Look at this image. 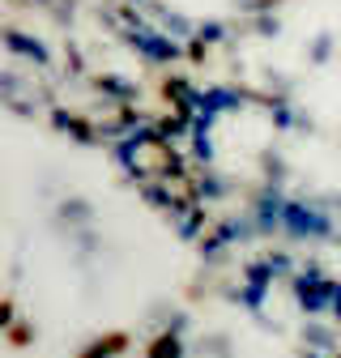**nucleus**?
Here are the masks:
<instances>
[{
  "instance_id": "nucleus-1",
  "label": "nucleus",
  "mask_w": 341,
  "mask_h": 358,
  "mask_svg": "<svg viewBox=\"0 0 341 358\" xmlns=\"http://www.w3.org/2000/svg\"><path fill=\"white\" fill-rule=\"evenodd\" d=\"M128 345H133V341H128V333H107V337H94L77 358H119Z\"/></svg>"
},
{
  "instance_id": "nucleus-2",
  "label": "nucleus",
  "mask_w": 341,
  "mask_h": 358,
  "mask_svg": "<svg viewBox=\"0 0 341 358\" xmlns=\"http://www.w3.org/2000/svg\"><path fill=\"white\" fill-rule=\"evenodd\" d=\"M145 358H184V341H180V333L162 329V333L145 345Z\"/></svg>"
},
{
  "instance_id": "nucleus-3",
  "label": "nucleus",
  "mask_w": 341,
  "mask_h": 358,
  "mask_svg": "<svg viewBox=\"0 0 341 358\" xmlns=\"http://www.w3.org/2000/svg\"><path fill=\"white\" fill-rule=\"evenodd\" d=\"M9 341H13V345H30V341H34V324H26V320H17V324L9 329Z\"/></svg>"
},
{
  "instance_id": "nucleus-4",
  "label": "nucleus",
  "mask_w": 341,
  "mask_h": 358,
  "mask_svg": "<svg viewBox=\"0 0 341 358\" xmlns=\"http://www.w3.org/2000/svg\"><path fill=\"white\" fill-rule=\"evenodd\" d=\"M17 320H13V303L9 299H0V333H9Z\"/></svg>"
}]
</instances>
